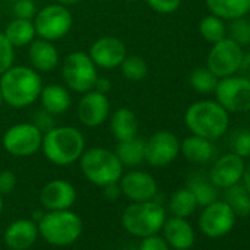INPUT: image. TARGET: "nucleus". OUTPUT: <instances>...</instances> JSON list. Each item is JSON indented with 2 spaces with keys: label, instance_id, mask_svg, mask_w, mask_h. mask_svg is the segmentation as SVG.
Wrapping results in <instances>:
<instances>
[{
  "label": "nucleus",
  "instance_id": "obj_22",
  "mask_svg": "<svg viewBox=\"0 0 250 250\" xmlns=\"http://www.w3.org/2000/svg\"><path fill=\"white\" fill-rule=\"evenodd\" d=\"M39 99L43 109L52 115H62L71 107V94L66 87L59 84H49L43 87Z\"/></svg>",
  "mask_w": 250,
  "mask_h": 250
},
{
  "label": "nucleus",
  "instance_id": "obj_11",
  "mask_svg": "<svg viewBox=\"0 0 250 250\" xmlns=\"http://www.w3.org/2000/svg\"><path fill=\"white\" fill-rule=\"evenodd\" d=\"M243 47L229 37L213 43L208 55V68L218 77L225 78L238 72L243 62Z\"/></svg>",
  "mask_w": 250,
  "mask_h": 250
},
{
  "label": "nucleus",
  "instance_id": "obj_29",
  "mask_svg": "<svg viewBox=\"0 0 250 250\" xmlns=\"http://www.w3.org/2000/svg\"><path fill=\"white\" fill-rule=\"evenodd\" d=\"M188 188L191 190V193L196 197L197 205L200 206H208L216 202V197H218L216 187L210 181H206L202 175H193L188 180Z\"/></svg>",
  "mask_w": 250,
  "mask_h": 250
},
{
  "label": "nucleus",
  "instance_id": "obj_2",
  "mask_svg": "<svg viewBox=\"0 0 250 250\" xmlns=\"http://www.w3.org/2000/svg\"><path fill=\"white\" fill-rule=\"evenodd\" d=\"M85 149L83 133L69 125L53 127L43 134L42 150L47 161L59 167H68L77 162Z\"/></svg>",
  "mask_w": 250,
  "mask_h": 250
},
{
  "label": "nucleus",
  "instance_id": "obj_36",
  "mask_svg": "<svg viewBox=\"0 0 250 250\" xmlns=\"http://www.w3.org/2000/svg\"><path fill=\"white\" fill-rule=\"evenodd\" d=\"M232 150L240 158H250V131L249 130H238L232 136L231 142Z\"/></svg>",
  "mask_w": 250,
  "mask_h": 250
},
{
  "label": "nucleus",
  "instance_id": "obj_28",
  "mask_svg": "<svg viewBox=\"0 0 250 250\" xmlns=\"http://www.w3.org/2000/svg\"><path fill=\"white\" fill-rule=\"evenodd\" d=\"M225 202L238 216L250 215V193L243 184H234L225 191Z\"/></svg>",
  "mask_w": 250,
  "mask_h": 250
},
{
  "label": "nucleus",
  "instance_id": "obj_1",
  "mask_svg": "<svg viewBox=\"0 0 250 250\" xmlns=\"http://www.w3.org/2000/svg\"><path fill=\"white\" fill-rule=\"evenodd\" d=\"M42 88V77L34 68L12 65L0 75V91L3 102L17 109L33 104L40 97Z\"/></svg>",
  "mask_w": 250,
  "mask_h": 250
},
{
  "label": "nucleus",
  "instance_id": "obj_45",
  "mask_svg": "<svg viewBox=\"0 0 250 250\" xmlns=\"http://www.w3.org/2000/svg\"><path fill=\"white\" fill-rule=\"evenodd\" d=\"M243 186L246 187V190L250 193V164L247 165V167H244V172H243Z\"/></svg>",
  "mask_w": 250,
  "mask_h": 250
},
{
  "label": "nucleus",
  "instance_id": "obj_50",
  "mask_svg": "<svg viewBox=\"0 0 250 250\" xmlns=\"http://www.w3.org/2000/svg\"><path fill=\"white\" fill-rule=\"evenodd\" d=\"M127 2H137V0H127Z\"/></svg>",
  "mask_w": 250,
  "mask_h": 250
},
{
  "label": "nucleus",
  "instance_id": "obj_17",
  "mask_svg": "<svg viewBox=\"0 0 250 250\" xmlns=\"http://www.w3.org/2000/svg\"><path fill=\"white\" fill-rule=\"evenodd\" d=\"M77 200L75 187L65 180H52L40 191V202L47 210L69 209Z\"/></svg>",
  "mask_w": 250,
  "mask_h": 250
},
{
  "label": "nucleus",
  "instance_id": "obj_30",
  "mask_svg": "<svg viewBox=\"0 0 250 250\" xmlns=\"http://www.w3.org/2000/svg\"><path fill=\"white\" fill-rule=\"evenodd\" d=\"M196 206H197L196 197H194V194L191 193V190L188 187L175 191L171 196V200H169L171 212L175 216H178V218H187V216H190L194 212Z\"/></svg>",
  "mask_w": 250,
  "mask_h": 250
},
{
  "label": "nucleus",
  "instance_id": "obj_27",
  "mask_svg": "<svg viewBox=\"0 0 250 250\" xmlns=\"http://www.w3.org/2000/svg\"><path fill=\"white\" fill-rule=\"evenodd\" d=\"M115 155L125 167H137L145 161V140L137 136L124 142H118Z\"/></svg>",
  "mask_w": 250,
  "mask_h": 250
},
{
  "label": "nucleus",
  "instance_id": "obj_46",
  "mask_svg": "<svg viewBox=\"0 0 250 250\" xmlns=\"http://www.w3.org/2000/svg\"><path fill=\"white\" fill-rule=\"evenodd\" d=\"M56 2L59 3V5H62V6H66V8H69V6H74V5H78L81 0H56Z\"/></svg>",
  "mask_w": 250,
  "mask_h": 250
},
{
  "label": "nucleus",
  "instance_id": "obj_13",
  "mask_svg": "<svg viewBox=\"0 0 250 250\" xmlns=\"http://www.w3.org/2000/svg\"><path fill=\"white\" fill-rule=\"evenodd\" d=\"M235 224V213L227 202H213L205 206L200 215L199 227L208 237L216 238L228 234Z\"/></svg>",
  "mask_w": 250,
  "mask_h": 250
},
{
  "label": "nucleus",
  "instance_id": "obj_7",
  "mask_svg": "<svg viewBox=\"0 0 250 250\" xmlns=\"http://www.w3.org/2000/svg\"><path fill=\"white\" fill-rule=\"evenodd\" d=\"M96 65L84 52L69 53L62 63V78L66 87L75 93H85L93 90L97 80Z\"/></svg>",
  "mask_w": 250,
  "mask_h": 250
},
{
  "label": "nucleus",
  "instance_id": "obj_43",
  "mask_svg": "<svg viewBox=\"0 0 250 250\" xmlns=\"http://www.w3.org/2000/svg\"><path fill=\"white\" fill-rule=\"evenodd\" d=\"M103 188H104V194H106L107 199H112V200H113V199H116V197L121 194V188H119L118 183L107 184V186H104Z\"/></svg>",
  "mask_w": 250,
  "mask_h": 250
},
{
  "label": "nucleus",
  "instance_id": "obj_38",
  "mask_svg": "<svg viewBox=\"0 0 250 250\" xmlns=\"http://www.w3.org/2000/svg\"><path fill=\"white\" fill-rule=\"evenodd\" d=\"M146 2L158 14H172L181 5V0H146Z\"/></svg>",
  "mask_w": 250,
  "mask_h": 250
},
{
  "label": "nucleus",
  "instance_id": "obj_35",
  "mask_svg": "<svg viewBox=\"0 0 250 250\" xmlns=\"http://www.w3.org/2000/svg\"><path fill=\"white\" fill-rule=\"evenodd\" d=\"M15 47L8 42L3 33H0V75L14 65Z\"/></svg>",
  "mask_w": 250,
  "mask_h": 250
},
{
  "label": "nucleus",
  "instance_id": "obj_21",
  "mask_svg": "<svg viewBox=\"0 0 250 250\" xmlns=\"http://www.w3.org/2000/svg\"><path fill=\"white\" fill-rule=\"evenodd\" d=\"M165 240L177 250H188L194 243V231L191 225L184 219L174 216L164 224Z\"/></svg>",
  "mask_w": 250,
  "mask_h": 250
},
{
  "label": "nucleus",
  "instance_id": "obj_14",
  "mask_svg": "<svg viewBox=\"0 0 250 250\" xmlns=\"http://www.w3.org/2000/svg\"><path fill=\"white\" fill-rule=\"evenodd\" d=\"M109 112H110V102L107 96L96 90L83 93L77 106L78 119L85 127H99V125H102L107 119Z\"/></svg>",
  "mask_w": 250,
  "mask_h": 250
},
{
  "label": "nucleus",
  "instance_id": "obj_10",
  "mask_svg": "<svg viewBox=\"0 0 250 250\" xmlns=\"http://www.w3.org/2000/svg\"><path fill=\"white\" fill-rule=\"evenodd\" d=\"M216 102L227 112H249L250 110V80L246 77L221 78L215 88Z\"/></svg>",
  "mask_w": 250,
  "mask_h": 250
},
{
  "label": "nucleus",
  "instance_id": "obj_47",
  "mask_svg": "<svg viewBox=\"0 0 250 250\" xmlns=\"http://www.w3.org/2000/svg\"><path fill=\"white\" fill-rule=\"evenodd\" d=\"M2 210H3V197L0 194V215H2Z\"/></svg>",
  "mask_w": 250,
  "mask_h": 250
},
{
  "label": "nucleus",
  "instance_id": "obj_8",
  "mask_svg": "<svg viewBox=\"0 0 250 250\" xmlns=\"http://www.w3.org/2000/svg\"><path fill=\"white\" fill-rule=\"evenodd\" d=\"M36 33L40 39L56 42L63 39L72 28V14L66 6L59 3L47 5L34 17Z\"/></svg>",
  "mask_w": 250,
  "mask_h": 250
},
{
  "label": "nucleus",
  "instance_id": "obj_40",
  "mask_svg": "<svg viewBox=\"0 0 250 250\" xmlns=\"http://www.w3.org/2000/svg\"><path fill=\"white\" fill-rule=\"evenodd\" d=\"M17 186V175L12 171L0 172V194H9Z\"/></svg>",
  "mask_w": 250,
  "mask_h": 250
},
{
  "label": "nucleus",
  "instance_id": "obj_4",
  "mask_svg": "<svg viewBox=\"0 0 250 250\" xmlns=\"http://www.w3.org/2000/svg\"><path fill=\"white\" fill-rule=\"evenodd\" d=\"M78 161L84 177L99 187L118 183L122 175L124 165L121 164L115 152H110L107 149L93 147L84 150Z\"/></svg>",
  "mask_w": 250,
  "mask_h": 250
},
{
  "label": "nucleus",
  "instance_id": "obj_31",
  "mask_svg": "<svg viewBox=\"0 0 250 250\" xmlns=\"http://www.w3.org/2000/svg\"><path fill=\"white\" fill-rule=\"evenodd\" d=\"M199 31L202 37L212 44L227 37V25L224 20L215 15L205 17L199 24Z\"/></svg>",
  "mask_w": 250,
  "mask_h": 250
},
{
  "label": "nucleus",
  "instance_id": "obj_3",
  "mask_svg": "<svg viewBox=\"0 0 250 250\" xmlns=\"http://www.w3.org/2000/svg\"><path fill=\"white\" fill-rule=\"evenodd\" d=\"M184 121L191 134L208 140L222 137L229 125L228 112L213 100H199L190 104L186 110Z\"/></svg>",
  "mask_w": 250,
  "mask_h": 250
},
{
  "label": "nucleus",
  "instance_id": "obj_6",
  "mask_svg": "<svg viewBox=\"0 0 250 250\" xmlns=\"http://www.w3.org/2000/svg\"><path fill=\"white\" fill-rule=\"evenodd\" d=\"M165 209L162 205L147 202H133L122 213V225L136 237H149L161 231L165 224Z\"/></svg>",
  "mask_w": 250,
  "mask_h": 250
},
{
  "label": "nucleus",
  "instance_id": "obj_33",
  "mask_svg": "<svg viewBox=\"0 0 250 250\" xmlns=\"http://www.w3.org/2000/svg\"><path fill=\"white\" fill-rule=\"evenodd\" d=\"M119 68L124 78L128 81H142L147 75V63L142 56L137 55H127L119 65Z\"/></svg>",
  "mask_w": 250,
  "mask_h": 250
},
{
  "label": "nucleus",
  "instance_id": "obj_9",
  "mask_svg": "<svg viewBox=\"0 0 250 250\" xmlns=\"http://www.w3.org/2000/svg\"><path fill=\"white\" fill-rule=\"evenodd\" d=\"M43 133L33 122H21L9 127L3 136V147L17 158H28L42 149Z\"/></svg>",
  "mask_w": 250,
  "mask_h": 250
},
{
  "label": "nucleus",
  "instance_id": "obj_12",
  "mask_svg": "<svg viewBox=\"0 0 250 250\" xmlns=\"http://www.w3.org/2000/svg\"><path fill=\"white\" fill-rule=\"evenodd\" d=\"M181 142L171 131H158L145 142V161L156 168L167 167L180 153Z\"/></svg>",
  "mask_w": 250,
  "mask_h": 250
},
{
  "label": "nucleus",
  "instance_id": "obj_39",
  "mask_svg": "<svg viewBox=\"0 0 250 250\" xmlns=\"http://www.w3.org/2000/svg\"><path fill=\"white\" fill-rule=\"evenodd\" d=\"M140 250H169V244L165 238L158 237L156 234L143 237V241L140 244Z\"/></svg>",
  "mask_w": 250,
  "mask_h": 250
},
{
  "label": "nucleus",
  "instance_id": "obj_44",
  "mask_svg": "<svg viewBox=\"0 0 250 250\" xmlns=\"http://www.w3.org/2000/svg\"><path fill=\"white\" fill-rule=\"evenodd\" d=\"M238 71L241 72L243 77H246V78L250 80V53H247V55L243 56V62H241Z\"/></svg>",
  "mask_w": 250,
  "mask_h": 250
},
{
  "label": "nucleus",
  "instance_id": "obj_19",
  "mask_svg": "<svg viewBox=\"0 0 250 250\" xmlns=\"http://www.w3.org/2000/svg\"><path fill=\"white\" fill-rule=\"evenodd\" d=\"M39 235V227L31 219H18L5 231V243L12 250L30 249Z\"/></svg>",
  "mask_w": 250,
  "mask_h": 250
},
{
  "label": "nucleus",
  "instance_id": "obj_5",
  "mask_svg": "<svg viewBox=\"0 0 250 250\" xmlns=\"http://www.w3.org/2000/svg\"><path fill=\"white\" fill-rule=\"evenodd\" d=\"M39 232L53 246H69L80 238L83 232V221L69 209L49 210L39 221Z\"/></svg>",
  "mask_w": 250,
  "mask_h": 250
},
{
  "label": "nucleus",
  "instance_id": "obj_41",
  "mask_svg": "<svg viewBox=\"0 0 250 250\" xmlns=\"http://www.w3.org/2000/svg\"><path fill=\"white\" fill-rule=\"evenodd\" d=\"M34 124L37 125V127L42 131H47V130H50V128L55 127V125H53V115L44 110V112L39 113V119L36 118V122Z\"/></svg>",
  "mask_w": 250,
  "mask_h": 250
},
{
  "label": "nucleus",
  "instance_id": "obj_26",
  "mask_svg": "<svg viewBox=\"0 0 250 250\" xmlns=\"http://www.w3.org/2000/svg\"><path fill=\"white\" fill-rule=\"evenodd\" d=\"M3 34L14 47H25L37 36L34 22L31 20H21V18L12 20L8 24Z\"/></svg>",
  "mask_w": 250,
  "mask_h": 250
},
{
  "label": "nucleus",
  "instance_id": "obj_42",
  "mask_svg": "<svg viewBox=\"0 0 250 250\" xmlns=\"http://www.w3.org/2000/svg\"><path fill=\"white\" fill-rule=\"evenodd\" d=\"M93 90H96L99 93H103V94H107V91L110 90V81L107 78H104V77H97Z\"/></svg>",
  "mask_w": 250,
  "mask_h": 250
},
{
  "label": "nucleus",
  "instance_id": "obj_48",
  "mask_svg": "<svg viewBox=\"0 0 250 250\" xmlns=\"http://www.w3.org/2000/svg\"><path fill=\"white\" fill-rule=\"evenodd\" d=\"M2 103H3V97H2V91H0V106H2Z\"/></svg>",
  "mask_w": 250,
  "mask_h": 250
},
{
  "label": "nucleus",
  "instance_id": "obj_15",
  "mask_svg": "<svg viewBox=\"0 0 250 250\" xmlns=\"http://www.w3.org/2000/svg\"><path fill=\"white\" fill-rule=\"evenodd\" d=\"M88 56L93 61V63L99 68L115 69L122 63L125 56H127V47H125V44L119 39L106 36L97 39L91 44Z\"/></svg>",
  "mask_w": 250,
  "mask_h": 250
},
{
  "label": "nucleus",
  "instance_id": "obj_32",
  "mask_svg": "<svg viewBox=\"0 0 250 250\" xmlns=\"http://www.w3.org/2000/svg\"><path fill=\"white\" fill-rule=\"evenodd\" d=\"M219 78L206 66V68H196L190 74V85L200 94H208L215 91Z\"/></svg>",
  "mask_w": 250,
  "mask_h": 250
},
{
  "label": "nucleus",
  "instance_id": "obj_23",
  "mask_svg": "<svg viewBox=\"0 0 250 250\" xmlns=\"http://www.w3.org/2000/svg\"><path fill=\"white\" fill-rule=\"evenodd\" d=\"M110 130L118 142L136 137L139 133V121L136 113L128 107L116 109L110 118Z\"/></svg>",
  "mask_w": 250,
  "mask_h": 250
},
{
  "label": "nucleus",
  "instance_id": "obj_20",
  "mask_svg": "<svg viewBox=\"0 0 250 250\" xmlns=\"http://www.w3.org/2000/svg\"><path fill=\"white\" fill-rule=\"evenodd\" d=\"M28 58L33 68L39 72H50L59 65V53L53 42L34 39L30 43Z\"/></svg>",
  "mask_w": 250,
  "mask_h": 250
},
{
  "label": "nucleus",
  "instance_id": "obj_18",
  "mask_svg": "<svg viewBox=\"0 0 250 250\" xmlns=\"http://www.w3.org/2000/svg\"><path fill=\"white\" fill-rule=\"evenodd\" d=\"M244 162L243 158H240L235 153H228L221 156L212 167L209 178L210 183L215 187L228 188L234 184H237L244 172Z\"/></svg>",
  "mask_w": 250,
  "mask_h": 250
},
{
  "label": "nucleus",
  "instance_id": "obj_37",
  "mask_svg": "<svg viewBox=\"0 0 250 250\" xmlns=\"http://www.w3.org/2000/svg\"><path fill=\"white\" fill-rule=\"evenodd\" d=\"M37 14L34 0H17L14 3V15L21 20H33Z\"/></svg>",
  "mask_w": 250,
  "mask_h": 250
},
{
  "label": "nucleus",
  "instance_id": "obj_34",
  "mask_svg": "<svg viewBox=\"0 0 250 250\" xmlns=\"http://www.w3.org/2000/svg\"><path fill=\"white\" fill-rule=\"evenodd\" d=\"M227 34H229V39L234 40L237 44L249 46L250 44V21L244 17L231 20L229 27L227 28Z\"/></svg>",
  "mask_w": 250,
  "mask_h": 250
},
{
  "label": "nucleus",
  "instance_id": "obj_49",
  "mask_svg": "<svg viewBox=\"0 0 250 250\" xmlns=\"http://www.w3.org/2000/svg\"><path fill=\"white\" fill-rule=\"evenodd\" d=\"M5 2H9V3H15L17 0H5Z\"/></svg>",
  "mask_w": 250,
  "mask_h": 250
},
{
  "label": "nucleus",
  "instance_id": "obj_24",
  "mask_svg": "<svg viewBox=\"0 0 250 250\" xmlns=\"http://www.w3.org/2000/svg\"><path fill=\"white\" fill-rule=\"evenodd\" d=\"M180 152H183L186 159L193 164H206L213 158L215 147L212 140L193 134L180 145Z\"/></svg>",
  "mask_w": 250,
  "mask_h": 250
},
{
  "label": "nucleus",
  "instance_id": "obj_25",
  "mask_svg": "<svg viewBox=\"0 0 250 250\" xmlns=\"http://www.w3.org/2000/svg\"><path fill=\"white\" fill-rule=\"evenodd\" d=\"M212 15L221 20H235L250 12V0H206Z\"/></svg>",
  "mask_w": 250,
  "mask_h": 250
},
{
  "label": "nucleus",
  "instance_id": "obj_16",
  "mask_svg": "<svg viewBox=\"0 0 250 250\" xmlns=\"http://www.w3.org/2000/svg\"><path fill=\"white\" fill-rule=\"evenodd\" d=\"M121 193L131 202H147L153 200L158 193L156 180L143 171H130L119 178Z\"/></svg>",
  "mask_w": 250,
  "mask_h": 250
}]
</instances>
